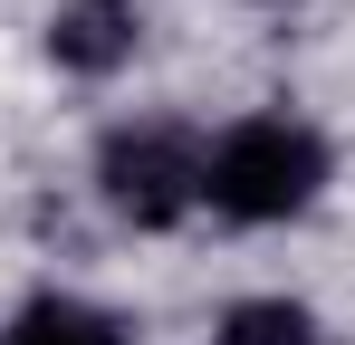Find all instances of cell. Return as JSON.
I'll list each match as a JSON object with an SVG mask.
<instances>
[{"label":"cell","mask_w":355,"mask_h":345,"mask_svg":"<svg viewBox=\"0 0 355 345\" xmlns=\"http://www.w3.org/2000/svg\"><path fill=\"white\" fill-rule=\"evenodd\" d=\"M327 172H336V154L307 115H240L202 144V211L231 230H279L317 211Z\"/></svg>","instance_id":"obj_1"},{"label":"cell","mask_w":355,"mask_h":345,"mask_svg":"<svg viewBox=\"0 0 355 345\" xmlns=\"http://www.w3.org/2000/svg\"><path fill=\"white\" fill-rule=\"evenodd\" d=\"M96 192L135 230H173L202 211V134L182 125H116L96 144Z\"/></svg>","instance_id":"obj_2"},{"label":"cell","mask_w":355,"mask_h":345,"mask_svg":"<svg viewBox=\"0 0 355 345\" xmlns=\"http://www.w3.org/2000/svg\"><path fill=\"white\" fill-rule=\"evenodd\" d=\"M144 39V0H58L49 10V57L67 77H116Z\"/></svg>","instance_id":"obj_3"},{"label":"cell","mask_w":355,"mask_h":345,"mask_svg":"<svg viewBox=\"0 0 355 345\" xmlns=\"http://www.w3.org/2000/svg\"><path fill=\"white\" fill-rule=\"evenodd\" d=\"M0 345H135V326H125L116 307H96V297L39 288V297H19L0 317Z\"/></svg>","instance_id":"obj_4"},{"label":"cell","mask_w":355,"mask_h":345,"mask_svg":"<svg viewBox=\"0 0 355 345\" xmlns=\"http://www.w3.org/2000/svg\"><path fill=\"white\" fill-rule=\"evenodd\" d=\"M211 345H327V326L297 297H231L221 326H211Z\"/></svg>","instance_id":"obj_5"},{"label":"cell","mask_w":355,"mask_h":345,"mask_svg":"<svg viewBox=\"0 0 355 345\" xmlns=\"http://www.w3.org/2000/svg\"><path fill=\"white\" fill-rule=\"evenodd\" d=\"M259 10H288V0H259Z\"/></svg>","instance_id":"obj_6"}]
</instances>
